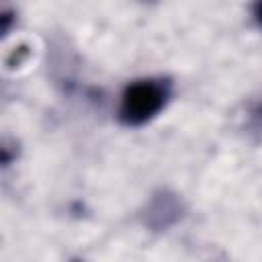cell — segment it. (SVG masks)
Segmentation results:
<instances>
[{"instance_id": "cell-1", "label": "cell", "mask_w": 262, "mask_h": 262, "mask_svg": "<svg viewBox=\"0 0 262 262\" xmlns=\"http://www.w3.org/2000/svg\"><path fill=\"white\" fill-rule=\"evenodd\" d=\"M166 98L168 86L162 80H137L123 90L119 119L127 127H139L164 108Z\"/></svg>"}, {"instance_id": "cell-2", "label": "cell", "mask_w": 262, "mask_h": 262, "mask_svg": "<svg viewBox=\"0 0 262 262\" xmlns=\"http://www.w3.org/2000/svg\"><path fill=\"white\" fill-rule=\"evenodd\" d=\"M180 217H182V205L170 192L154 194V199L147 203L145 213H143V221L151 229H168Z\"/></svg>"}, {"instance_id": "cell-3", "label": "cell", "mask_w": 262, "mask_h": 262, "mask_svg": "<svg viewBox=\"0 0 262 262\" xmlns=\"http://www.w3.org/2000/svg\"><path fill=\"white\" fill-rule=\"evenodd\" d=\"M254 16H256V20H258V25L262 27V2H258V4H254Z\"/></svg>"}, {"instance_id": "cell-4", "label": "cell", "mask_w": 262, "mask_h": 262, "mask_svg": "<svg viewBox=\"0 0 262 262\" xmlns=\"http://www.w3.org/2000/svg\"><path fill=\"white\" fill-rule=\"evenodd\" d=\"M254 119L262 123V102H260V104H258V106L254 108Z\"/></svg>"}]
</instances>
